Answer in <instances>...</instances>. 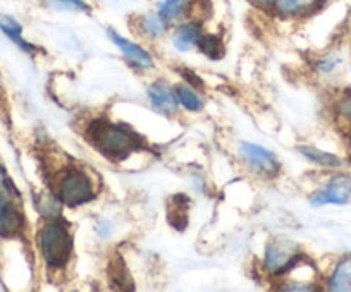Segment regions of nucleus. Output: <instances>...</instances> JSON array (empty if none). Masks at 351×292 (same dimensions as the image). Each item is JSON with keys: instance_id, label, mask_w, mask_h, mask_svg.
Here are the masks:
<instances>
[{"instance_id": "nucleus-1", "label": "nucleus", "mask_w": 351, "mask_h": 292, "mask_svg": "<svg viewBox=\"0 0 351 292\" xmlns=\"http://www.w3.org/2000/svg\"><path fill=\"white\" fill-rule=\"evenodd\" d=\"M90 143L110 160H123L136 152L141 146V140L134 131L123 124L97 119L86 131Z\"/></svg>"}, {"instance_id": "nucleus-2", "label": "nucleus", "mask_w": 351, "mask_h": 292, "mask_svg": "<svg viewBox=\"0 0 351 292\" xmlns=\"http://www.w3.org/2000/svg\"><path fill=\"white\" fill-rule=\"evenodd\" d=\"M38 248L47 268L64 270L73 256V236L62 217L47 218L38 234Z\"/></svg>"}, {"instance_id": "nucleus-3", "label": "nucleus", "mask_w": 351, "mask_h": 292, "mask_svg": "<svg viewBox=\"0 0 351 292\" xmlns=\"http://www.w3.org/2000/svg\"><path fill=\"white\" fill-rule=\"evenodd\" d=\"M56 196L66 207L76 208L95 198V184L90 174L81 169H66L56 183Z\"/></svg>"}, {"instance_id": "nucleus-4", "label": "nucleus", "mask_w": 351, "mask_h": 292, "mask_svg": "<svg viewBox=\"0 0 351 292\" xmlns=\"http://www.w3.org/2000/svg\"><path fill=\"white\" fill-rule=\"evenodd\" d=\"M302 258L298 244L285 237H274L265 248L263 270L272 277H286Z\"/></svg>"}, {"instance_id": "nucleus-5", "label": "nucleus", "mask_w": 351, "mask_h": 292, "mask_svg": "<svg viewBox=\"0 0 351 292\" xmlns=\"http://www.w3.org/2000/svg\"><path fill=\"white\" fill-rule=\"evenodd\" d=\"M239 155L255 174H260V176H274V174H278V157L269 152L267 148L260 146V144L241 143L239 144Z\"/></svg>"}, {"instance_id": "nucleus-6", "label": "nucleus", "mask_w": 351, "mask_h": 292, "mask_svg": "<svg viewBox=\"0 0 351 292\" xmlns=\"http://www.w3.org/2000/svg\"><path fill=\"white\" fill-rule=\"evenodd\" d=\"M351 198V176L339 174L332 177L320 191H317L312 196L313 207H322V204H344Z\"/></svg>"}, {"instance_id": "nucleus-7", "label": "nucleus", "mask_w": 351, "mask_h": 292, "mask_svg": "<svg viewBox=\"0 0 351 292\" xmlns=\"http://www.w3.org/2000/svg\"><path fill=\"white\" fill-rule=\"evenodd\" d=\"M25 229V218L12 201V196L0 191V236L14 237Z\"/></svg>"}, {"instance_id": "nucleus-8", "label": "nucleus", "mask_w": 351, "mask_h": 292, "mask_svg": "<svg viewBox=\"0 0 351 292\" xmlns=\"http://www.w3.org/2000/svg\"><path fill=\"white\" fill-rule=\"evenodd\" d=\"M147 93L148 98H150L152 107H154L157 112L171 116V114H176L178 109H180V100H178V95H176V90L171 88L167 83H152V85L148 86Z\"/></svg>"}, {"instance_id": "nucleus-9", "label": "nucleus", "mask_w": 351, "mask_h": 292, "mask_svg": "<svg viewBox=\"0 0 351 292\" xmlns=\"http://www.w3.org/2000/svg\"><path fill=\"white\" fill-rule=\"evenodd\" d=\"M107 33H109V38L116 43L117 49L124 53V57H126L131 64H134V66L138 67H143V69H152V67L155 66L154 57H152L150 53H148V50H145L143 47H140L138 43L130 42V40H126L124 36H121L119 33L114 31L112 28L107 29Z\"/></svg>"}, {"instance_id": "nucleus-10", "label": "nucleus", "mask_w": 351, "mask_h": 292, "mask_svg": "<svg viewBox=\"0 0 351 292\" xmlns=\"http://www.w3.org/2000/svg\"><path fill=\"white\" fill-rule=\"evenodd\" d=\"M326 0H274L272 8L282 18H305L324 5Z\"/></svg>"}, {"instance_id": "nucleus-11", "label": "nucleus", "mask_w": 351, "mask_h": 292, "mask_svg": "<svg viewBox=\"0 0 351 292\" xmlns=\"http://www.w3.org/2000/svg\"><path fill=\"white\" fill-rule=\"evenodd\" d=\"M202 35H204V31H202V23H183V25L178 26L174 29V33H172V45L180 50V52H190L195 47H198Z\"/></svg>"}, {"instance_id": "nucleus-12", "label": "nucleus", "mask_w": 351, "mask_h": 292, "mask_svg": "<svg viewBox=\"0 0 351 292\" xmlns=\"http://www.w3.org/2000/svg\"><path fill=\"white\" fill-rule=\"evenodd\" d=\"M329 291L351 292V256L343 258L329 278Z\"/></svg>"}, {"instance_id": "nucleus-13", "label": "nucleus", "mask_w": 351, "mask_h": 292, "mask_svg": "<svg viewBox=\"0 0 351 292\" xmlns=\"http://www.w3.org/2000/svg\"><path fill=\"white\" fill-rule=\"evenodd\" d=\"M0 31L4 33L9 40H12L16 45L21 47L25 52L32 53L36 50L32 43H28L25 38H23V26L19 25L14 18H11V16L0 14Z\"/></svg>"}, {"instance_id": "nucleus-14", "label": "nucleus", "mask_w": 351, "mask_h": 292, "mask_svg": "<svg viewBox=\"0 0 351 292\" xmlns=\"http://www.w3.org/2000/svg\"><path fill=\"white\" fill-rule=\"evenodd\" d=\"M298 152L305 157L310 162L317 163L320 167H326V169H339L343 167V160L339 157L332 155V153L322 152V150L315 148V146H310V144H302L298 146Z\"/></svg>"}, {"instance_id": "nucleus-15", "label": "nucleus", "mask_w": 351, "mask_h": 292, "mask_svg": "<svg viewBox=\"0 0 351 292\" xmlns=\"http://www.w3.org/2000/svg\"><path fill=\"white\" fill-rule=\"evenodd\" d=\"M190 2L191 0H164L158 4V14L164 18L167 25L171 23H178L183 18H186L190 12Z\"/></svg>"}, {"instance_id": "nucleus-16", "label": "nucleus", "mask_w": 351, "mask_h": 292, "mask_svg": "<svg viewBox=\"0 0 351 292\" xmlns=\"http://www.w3.org/2000/svg\"><path fill=\"white\" fill-rule=\"evenodd\" d=\"M167 23L164 21L158 12H150L140 19V29L145 36L152 40H158L167 33Z\"/></svg>"}, {"instance_id": "nucleus-17", "label": "nucleus", "mask_w": 351, "mask_h": 292, "mask_svg": "<svg viewBox=\"0 0 351 292\" xmlns=\"http://www.w3.org/2000/svg\"><path fill=\"white\" fill-rule=\"evenodd\" d=\"M174 90H176V95H178V100H180V103L184 107V109L190 110V112H198V110H202L204 103H202L200 96L197 95L193 86L178 85Z\"/></svg>"}, {"instance_id": "nucleus-18", "label": "nucleus", "mask_w": 351, "mask_h": 292, "mask_svg": "<svg viewBox=\"0 0 351 292\" xmlns=\"http://www.w3.org/2000/svg\"><path fill=\"white\" fill-rule=\"evenodd\" d=\"M49 8L66 12H90V5L84 0H45Z\"/></svg>"}, {"instance_id": "nucleus-19", "label": "nucleus", "mask_w": 351, "mask_h": 292, "mask_svg": "<svg viewBox=\"0 0 351 292\" xmlns=\"http://www.w3.org/2000/svg\"><path fill=\"white\" fill-rule=\"evenodd\" d=\"M198 47L202 49V52L207 53V55L212 57V59H217L219 53H222V50H224L221 40H219L215 35H202Z\"/></svg>"}, {"instance_id": "nucleus-20", "label": "nucleus", "mask_w": 351, "mask_h": 292, "mask_svg": "<svg viewBox=\"0 0 351 292\" xmlns=\"http://www.w3.org/2000/svg\"><path fill=\"white\" fill-rule=\"evenodd\" d=\"M337 110H339V114L344 119L351 120V95L343 96V100H341L339 105H337Z\"/></svg>"}, {"instance_id": "nucleus-21", "label": "nucleus", "mask_w": 351, "mask_h": 292, "mask_svg": "<svg viewBox=\"0 0 351 292\" xmlns=\"http://www.w3.org/2000/svg\"><path fill=\"white\" fill-rule=\"evenodd\" d=\"M253 5H256V8L260 9H271L272 8V2L274 0H250Z\"/></svg>"}]
</instances>
